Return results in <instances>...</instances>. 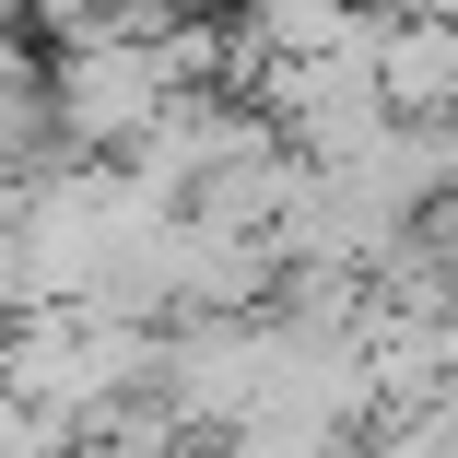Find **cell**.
<instances>
[{
  "label": "cell",
  "instance_id": "6da1fadb",
  "mask_svg": "<svg viewBox=\"0 0 458 458\" xmlns=\"http://www.w3.org/2000/svg\"><path fill=\"white\" fill-rule=\"evenodd\" d=\"M364 82H377V118H388V130H458V24H446V13L377 24Z\"/></svg>",
  "mask_w": 458,
  "mask_h": 458
}]
</instances>
